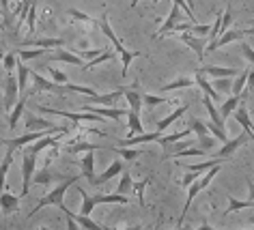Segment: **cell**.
<instances>
[{
    "instance_id": "cell-41",
    "label": "cell",
    "mask_w": 254,
    "mask_h": 230,
    "mask_svg": "<svg viewBox=\"0 0 254 230\" xmlns=\"http://www.w3.org/2000/svg\"><path fill=\"white\" fill-rule=\"evenodd\" d=\"M166 97H160V95H142V106H147V108H153V106H162V104H166Z\"/></svg>"
},
{
    "instance_id": "cell-42",
    "label": "cell",
    "mask_w": 254,
    "mask_h": 230,
    "mask_svg": "<svg viewBox=\"0 0 254 230\" xmlns=\"http://www.w3.org/2000/svg\"><path fill=\"white\" fill-rule=\"evenodd\" d=\"M173 4H177V7H179V9L183 11V13H188V17H190V22H192V24H198V22H196V13H194V9L190 7L188 0H173Z\"/></svg>"
},
{
    "instance_id": "cell-58",
    "label": "cell",
    "mask_w": 254,
    "mask_h": 230,
    "mask_svg": "<svg viewBox=\"0 0 254 230\" xmlns=\"http://www.w3.org/2000/svg\"><path fill=\"white\" fill-rule=\"evenodd\" d=\"M250 35H254V26H250V28H248V37H250Z\"/></svg>"
},
{
    "instance_id": "cell-40",
    "label": "cell",
    "mask_w": 254,
    "mask_h": 230,
    "mask_svg": "<svg viewBox=\"0 0 254 230\" xmlns=\"http://www.w3.org/2000/svg\"><path fill=\"white\" fill-rule=\"evenodd\" d=\"M248 75H250V69H246V71H241V75L237 80L233 82V95H241L246 91V84H248Z\"/></svg>"
},
{
    "instance_id": "cell-54",
    "label": "cell",
    "mask_w": 254,
    "mask_h": 230,
    "mask_svg": "<svg viewBox=\"0 0 254 230\" xmlns=\"http://www.w3.org/2000/svg\"><path fill=\"white\" fill-rule=\"evenodd\" d=\"M192 230H218V228H213V226H209V224H205V226H198V228H192Z\"/></svg>"
},
{
    "instance_id": "cell-52",
    "label": "cell",
    "mask_w": 254,
    "mask_h": 230,
    "mask_svg": "<svg viewBox=\"0 0 254 230\" xmlns=\"http://www.w3.org/2000/svg\"><path fill=\"white\" fill-rule=\"evenodd\" d=\"M252 88H254V69H250V75H248V84H246V91H250V93H252Z\"/></svg>"
},
{
    "instance_id": "cell-33",
    "label": "cell",
    "mask_w": 254,
    "mask_h": 230,
    "mask_svg": "<svg viewBox=\"0 0 254 230\" xmlns=\"http://www.w3.org/2000/svg\"><path fill=\"white\" fill-rule=\"evenodd\" d=\"M15 54H17V58H20V60L24 62V60H35V58H39V56L46 54V50H43V48H35V50L15 48Z\"/></svg>"
},
{
    "instance_id": "cell-56",
    "label": "cell",
    "mask_w": 254,
    "mask_h": 230,
    "mask_svg": "<svg viewBox=\"0 0 254 230\" xmlns=\"http://www.w3.org/2000/svg\"><path fill=\"white\" fill-rule=\"evenodd\" d=\"M2 58H4V50L0 48V65H2Z\"/></svg>"
},
{
    "instance_id": "cell-31",
    "label": "cell",
    "mask_w": 254,
    "mask_h": 230,
    "mask_svg": "<svg viewBox=\"0 0 254 230\" xmlns=\"http://www.w3.org/2000/svg\"><path fill=\"white\" fill-rule=\"evenodd\" d=\"M15 69H17V86H20V93H28L26 88H28V78H30V69H28L26 65H24L22 60H17Z\"/></svg>"
},
{
    "instance_id": "cell-23",
    "label": "cell",
    "mask_w": 254,
    "mask_h": 230,
    "mask_svg": "<svg viewBox=\"0 0 254 230\" xmlns=\"http://www.w3.org/2000/svg\"><path fill=\"white\" fill-rule=\"evenodd\" d=\"M50 58L56 60V62H67V65H75V67H84V65H86V62L82 60L80 56L67 52V50H63V48H56V52L50 56Z\"/></svg>"
},
{
    "instance_id": "cell-16",
    "label": "cell",
    "mask_w": 254,
    "mask_h": 230,
    "mask_svg": "<svg viewBox=\"0 0 254 230\" xmlns=\"http://www.w3.org/2000/svg\"><path fill=\"white\" fill-rule=\"evenodd\" d=\"M30 78L35 80V88L37 91H48V93H67V88L63 84H56V82L46 80L43 75H39L37 71H30Z\"/></svg>"
},
{
    "instance_id": "cell-22",
    "label": "cell",
    "mask_w": 254,
    "mask_h": 230,
    "mask_svg": "<svg viewBox=\"0 0 254 230\" xmlns=\"http://www.w3.org/2000/svg\"><path fill=\"white\" fill-rule=\"evenodd\" d=\"M188 108H190V104H186V106H179V108H177V110H175V112H170V114H168V116H166V118H162V120H160V123H157V127H155V131H157V133H164V131H166V129H168V127H170V125H173V123H177V120H179V118L183 116V114H186V112H188Z\"/></svg>"
},
{
    "instance_id": "cell-43",
    "label": "cell",
    "mask_w": 254,
    "mask_h": 230,
    "mask_svg": "<svg viewBox=\"0 0 254 230\" xmlns=\"http://www.w3.org/2000/svg\"><path fill=\"white\" fill-rule=\"evenodd\" d=\"M15 65H17V54H15V52L4 54V58H2V67L7 69V73H13Z\"/></svg>"
},
{
    "instance_id": "cell-47",
    "label": "cell",
    "mask_w": 254,
    "mask_h": 230,
    "mask_svg": "<svg viewBox=\"0 0 254 230\" xmlns=\"http://www.w3.org/2000/svg\"><path fill=\"white\" fill-rule=\"evenodd\" d=\"M69 15L73 17V20H80V22H88V24H97V20L91 15H86V13H82V11L78 9H69Z\"/></svg>"
},
{
    "instance_id": "cell-4",
    "label": "cell",
    "mask_w": 254,
    "mask_h": 230,
    "mask_svg": "<svg viewBox=\"0 0 254 230\" xmlns=\"http://www.w3.org/2000/svg\"><path fill=\"white\" fill-rule=\"evenodd\" d=\"M222 170V164L220 166H215V168H211V170H207L205 172V176H198V178H196V181L192 183V185H190V189H188V198H186V204H183V211H181V215H179V220H177V222H183V220H186V213H188V209L190 207H192V202H194V198L196 196H198L200 194V191L202 189H205L207 187V185L209 183H211L213 181V178H215V174H218V172Z\"/></svg>"
},
{
    "instance_id": "cell-50",
    "label": "cell",
    "mask_w": 254,
    "mask_h": 230,
    "mask_svg": "<svg viewBox=\"0 0 254 230\" xmlns=\"http://www.w3.org/2000/svg\"><path fill=\"white\" fill-rule=\"evenodd\" d=\"M190 129H192V131H196V133H198V138L202 140V138H207V127H205V123H200V120H192V127H190Z\"/></svg>"
},
{
    "instance_id": "cell-35",
    "label": "cell",
    "mask_w": 254,
    "mask_h": 230,
    "mask_svg": "<svg viewBox=\"0 0 254 230\" xmlns=\"http://www.w3.org/2000/svg\"><path fill=\"white\" fill-rule=\"evenodd\" d=\"M33 181L37 183V185H50V183H61V181H65L63 176H59V174H52L50 170H41L39 174H37Z\"/></svg>"
},
{
    "instance_id": "cell-19",
    "label": "cell",
    "mask_w": 254,
    "mask_h": 230,
    "mask_svg": "<svg viewBox=\"0 0 254 230\" xmlns=\"http://www.w3.org/2000/svg\"><path fill=\"white\" fill-rule=\"evenodd\" d=\"M65 41L63 39H56V37H46V39H28V41H22L17 48H63Z\"/></svg>"
},
{
    "instance_id": "cell-9",
    "label": "cell",
    "mask_w": 254,
    "mask_h": 230,
    "mask_svg": "<svg viewBox=\"0 0 254 230\" xmlns=\"http://www.w3.org/2000/svg\"><path fill=\"white\" fill-rule=\"evenodd\" d=\"M82 112H91L101 118H112V120L127 116V110H121V108H106V106H91V104H82Z\"/></svg>"
},
{
    "instance_id": "cell-49",
    "label": "cell",
    "mask_w": 254,
    "mask_h": 230,
    "mask_svg": "<svg viewBox=\"0 0 254 230\" xmlns=\"http://www.w3.org/2000/svg\"><path fill=\"white\" fill-rule=\"evenodd\" d=\"M239 48H241V54H244L246 58H248V60H250L252 65H254V48H252L248 41H239Z\"/></svg>"
},
{
    "instance_id": "cell-12",
    "label": "cell",
    "mask_w": 254,
    "mask_h": 230,
    "mask_svg": "<svg viewBox=\"0 0 254 230\" xmlns=\"http://www.w3.org/2000/svg\"><path fill=\"white\" fill-rule=\"evenodd\" d=\"M179 39L186 43V46L192 50L196 56H198V60H205V41H207V37L202 39V37H192L190 33H181Z\"/></svg>"
},
{
    "instance_id": "cell-59",
    "label": "cell",
    "mask_w": 254,
    "mask_h": 230,
    "mask_svg": "<svg viewBox=\"0 0 254 230\" xmlns=\"http://www.w3.org/2000/svg\"><path fill=\"white\" fill-rule=\"evenodd\" d=\"M177 230H192V228H190V226H188V228H186V226H179V228H177Z\"/></svg>"
},
{
    "instance_id": "cell-7",
    "label": "cell",
    "mask_w": 254,
    "mask_h": 230,
    "mask_svg": "<svg viewBox=\"0 0 254 230\" xmlns=\"http://www.w3.org/2000/svg\"><path fill=\"white\" fill-rule=\"evenodd\" d=\"M17 99H20V86H17V80L13 73L7 75V82H4V99H2V106L4 110H13V106L17 104Z\"/></svg>"
},
{
    "instance_id": "cell-8",
    "label": "cell",
    "mask_w": 254,
    "mask_h": 230,
    "mask_svg": "<svg viewBox=\"0 0 254 230\" xmlns=\"http://www.w3.org/2000/svg\"><path fill=\"white\" fill-rule=\"evenodd\" d=\"M35 162L37 157L28 155V153H24L22 155V198L28 196L30 191V185H33V172H35Z\"/></svg>"
},
{
    "instance_id": "cell-44",
    "label": "cell",
    "mask_w": 254,
    "mask_h": 230,
    "mask_svg": "<svg viewBox=\"0 0 254 230\" xmlns=\"http://www.w3.org/2000/svg\"><path fill=\"white\" fill-rule=\"evenodd\" d=\"M50 67V65H48ZM50 75H52V80L56 82V84H69V78H67V73H63L61 69H56V67H50Z\"/></svg>"
},
{
    "instance_id": "cell-39",
    "label": "cell",
    "mask_w": 254,
    "mask_h": 230,
    "mask_svg": "<svg viewBox=\"0 0 254 230\" xmlns=\"http://www.w3.org/2000/svg\"><path fill=\"white\" fill-rule=\"evenodd\" d=\"M151 181H153V174H149L147 178H142L140 183H134V194L138 196V204H140V207H144V187H147Z\"/></svg>"
},
{
    "instance_id": "cell-53",
    "label": "cell",
    "mask_w": 254,
    "mask_h": 230,
    "mask_svg": "<svg viewBox=\"0 0 254 230\" xmlns=\"http://www.w3.org/2000/svg\"><path fill=\"white\" fill-rule=\"evenodd\" d=\"M246 183H248V191H250V200H254V181L252 178H246Z\"/></svg>"
},
{
    "instance_id": "cell-30",
    "label": "cell",
    "mask_w": 254,
    "mask_h": 230,
    "mask_svg": "<svg viewBox=\"0 0 254 230\" xmlns=\"http://www.w3.org/2000/svg\"><path fill=\"white\" fill-rule=\"evenodd\" d=\"M104 149H110V151H114V153H119V157H123L125 162H131V159H136V157H140L144 151H140V149H131V146H104Z\"/></svg>"
},
{
    "instance_id": "cell-2",
    "label": "cell",
    "mask_w": 254,
    "mask_h": 230,
    "mask_svg": "<svg viewBox=\"0 0 254 230\" xmlns=\"http://www.w3.org/2000/svg\"><path fill=\"white\" fill-rule=\"evenodd\" d=\"M75 191L80 194L82 198V207H80V215H91L93 209L97 207V204H129L131 198L129 196H121L117 191H112V194H97V196H91L88 191H84L82 185H75Z\"/></svg>"
},
{
    "instance_id": "cell-61",
    "label": "cell",
    "mask_w": 254,
    "mask_h": 230,
    "mask_svg": "<svg viewBox=\"0 0 254 230\" xmlns=\"http://www.w3.org/2000/svg\"><path fill=\"white\" fill-rule=\"evenodd\" d=\"M222 2H224V4H226V2H228V0H222Z\"/></svg>"
},
{
    "instance_id": "cell-18",
    "label": "cell",
    "mask_w": 254,
    "mask_h": 230,
    "mask_svg": "<svg viewBox=\"0 0 254 230\" xmlns=\"http://www.w3.org/2000/svg\"><path fill=\"white\" fill-rule=\"evenodd\" d=\"M246 140H248V133H239V138L228 140V142L222 144V149H220L218 153H215V157H220V159H228L235 151L239 149V146H244V144H246Z\"/></svg>"
},
{
    "instance_id": "cell-14",
    "label": "cell",
    "mask_w": 254,
    "mask_h": 230,
    "mask_svg": "<svg viewBox=\"0 0 254 230\" xmlns=\"http://www.w3.org/2000/svg\"><path fill=\"white\" fill-rule=\"evenodd\" d=\"M123 170H125V164L121 162V159H114V162H112V164L106 168V172H101L99 176H95L93 185H104V183L110 181V178L119 176V174H123Z\"/></svg>"
},
{
    "instance_id": "cell-25",
    "label": "cell",
    "mask_w": 254,
    "mask_h": 230,
    "mask_svg": "<svg viewBox=\"0 0 254 230\" xmlns=\"http://www.w3.org/2000/svg\"><path fill=\"white\" fill-rule=\"evenodd\" d=\"M248 95H250V91H246L244 97H248ZM244 97H241V95H233V97L224 99V104H222V108H220V116L226 120V118L231 116V114H233V112L239 108V104H241V101H244Z\"/></svg>"
},
{
    "instance_id": "cell-17",
    "label": "cell",
    "mask_w": 254,
    "mask_h": 230,
    "mask_svg": "<svg viewBox=\"0 0 254 230\" xmlns=\"http://www.w3.org/2000/svg\"><path fill=\"white\" fill-rule=\"evenodd\" d=\"M198 73L202 75H213V78H235L237 75V69H233V67H213V65H202L200 69H196Z\"/></svg>"
},
{
    "instance_id": "cell-55",
    "label": "cell",
    "mask_w": 254,
    "mask_h": 230,
    "mask_svg": "<svg viewBox=\"0 0 254 230\" xmlns=\"http://www.w3.org/2000/svg\"><path fill=\"white\" fill-rule=\"evenodd\" d=\"M138 2H140V0H131V2H129V9H134V7H136V4H138Z\"/></svg>"
},
{
    "instance_id": "cell-34",
    "label": "cell",
    "mask_w": 254,
    "mask_h": 230,
    "mask_svg": "<svg viewBox=\"0 0 254 230\" xmlns=\"http://www.w3.org/2000/svg\"><path fill=\"white\" fill-rule=\"evenodd\" d=\"M134 189V183H131V174H129V170H123V174H121V181H119V187H117V194L121 196H127L129 191Z\"/></svg>"
},
{
    "instance_id": "cell-62",
    "label": "cell",
    "mask_w": 254,
    "mask_h": 230,
    "mask_svg": "<svg viewBox=\"0 0 254 230\" xmlns=\"http://www.w3.org/2000/svg\"><path fill=\"white\" fill-rule=\"evenodd\" d=\"M0 13H2V11H0Z\"/></svg>"
},
{
    "instance_id": "cell-6",
    "label": "cell",
    "mask_w": 254,
    "mask_h": 230,
    "mask_svg": "<svg viewBox=\"0 0 254 230\" xmlns=\"http://www.w3.org/2000/svg\"><path fill=\"white\" fill-rule=\"evenodd\" d=\"M248 37V28H239V30H226L224 35H220L215 41L209 43V48L205 50V54H211L215 52V50H220V48H224L228 46V43H235V41H244Z\"/></svg>"
},
{
    "instance_id": "cell-45",
    "label": "cell",
    "mask_w": 254,
    "mask_h": 230,
    "mask_svg": "<svg viewBox=\"0 0 254 230\" xmlns=\"http://www.w3.org/2000/svg\"><path fill=\"white\" fill-rule=\"evenodd\" d=\"M110 58H114V54H112V52H104V54H99L97 58H93L91 62H86V65L82 67V69H84V71H91V69H93L95 65H99L101 60H110Z\"/></svg>"
},
{
    "instance_id": "cell-29",
    "label": "cell",
    "mask_w": 254,
    "mask_h": 230,
    "mask_svg": "<svg viewBox=\"0 0 254 230\" xmlns=\"http://www.w3.org/2000/svg\"><path fill=\"white\" fill-rule=\"evenodd\" d=\"M13 151L15 149H9L4 153V159H2V164H0V194H2L4 187H7V174H9L11 164H13Z\"/></svg>"
},
{
    "instance_id": "cell-51",
    "label": "cell",
    "mask_w": 254,
    "mask_h": 230,
    "mask_svg": "<svg viewBox=\"0 0 254 230\" xmlns=\"http://www.w3.org/2000/svg\"><path fill=\"white\" fill-rule=\"evenodd\" d=\"M0 11H2V17L4 22H9V0H0Z\"/></svg>"
},
{
    "instance_id": "cell-5",
    "label": "cell",
    "mask_w": 254,
    "mask_h": 230,
    "mask_svg": "<svg viewBox=\"0 0 254 230\" xmlns=\"http://www.w3.org/2000/svg\"><path fill=\"white\" fill-rule=\"evenodd\" d=\"M35 110L41 112V114L63 116V118H67V120H73V123H88V120H101V123H104V120H106V118L97 116V114H91V112H80V114H75V112H65V110H54V108H48V106H35Z\"/></svg>"
},
{
    "instance_id": "cell-3",
    "label": "cell",
    "mask_w": 254,
    "mask_h": 230,
    "mask_svg": "<svg viewBox=\"0 0 254 230\" xmlns=\"http://www.w3.org/2000/svg\"><path fill=\"white\" fill-rule=\"evenodd\" d=\"M78 181H80V176H69V178H65V181H61V183L56 185V187H54L52 191H48V194L43 196L39 202H37V207L30 209L28 217H33L35 213H39V211H41L43 207H59V209H61L63 204H65V202H63V198H65V191H67L69 187H71V185L78 183Z\"/></svg>"
},
{
    "instance_id": "cell-38",
    "label": "cell",
    "mask_w": 254,
    "mask_h": 230,
    "mask_svg": "<svg viewBox=\"0 0 254 230\" xmlns=\"http://www.w3.org/2000/svg\"><path fill=\"white\" fill-rule=\"evenodd\" d=\"M205 127H207V131L211 133L215 140H218V142L224 144V142H228V140H231V138L226 136V129H222V127H218L215 123H211V120H209V123H205Z\"/></svg>"
},
{
    "instance_id": "cell-24",
    "label": "cell",
    "mask_w": 254,
    "mask_h": 230,
    "mask_svg": "<svg viewBox=\"0 0 254 230\" xmlns=\"http://www.w3.org/2000/svg\"><path fill=\"white\" fill-rule=\"evenodd\" d=\"M17 207H20V196H13V194H9V191L0 194V211H2L4 215L15 213Z\"/></svg>"
},
{
    "instance_id": "cell-37",
    "label": "cell",
    "mask_w": 254,
    "mask_h": 230,
    "mask_svg": "<svg viewBox=\"0 0 254 230\" xmlns=\"http://www.w3.org/2000/svg\"><path fill=\"white\" fill-rule=\"evenodd\" d=\"M194 84H196V82L190 80V78H179V80L170 82V84H164L162 91H164V93H168V91H179V88H190V86H194Z\"/></svg>"
},
{
    "instance_id": "cell-10",
    "label": "cell",
    "mask_w": 254,
    "mask_h": 230,
    "mask_svg": "<svg viewBox=\"0 0 254 230\" xmlns=\"http://www.w3.org/2000/svg\"><path fill=\"white\" fill-rule=\"evenodd\" d=\"M181 17H183V13H181V9L177 7V4H173V9H170V13H168V17H166V22L162 24V28L157 30V33L153 35V39H162L164 35H168V33H173L175 30V26L181 22Z\"/></svg>"
},
{
    "instance_id": "cell-20",
    "label": "cell",
    "mask_w": 254,
    "mask_h": 230,
    "mask_svg": "<svg viewBox=\"0 0 254 230\" xmlns=\"http://www.w3.org/2000/svg\"><path fill=\"white\" fill-rule=\"evenodd\" d=\"M194 82H196V86H198L200 91L205 93L209 99H213V101H220V104H222V93H218V91H215V86H211V82H207V80H205V75H202V73H198V71H196V75H194Z\"/></svg>"
},
{
    "instance_id": "cell-11",
    "label": "cell",
    "mask_w": 254,
    "mask_h": 230,
    "mask_svg": "<svg viewBox=\"0 0 254 230\" xmlns=\"http://www.w3.org/2000/svg\"><path fill=\"white\" fill-rule=\"evenodd\" d=\"M235 114V120L241 125V129H244V133H248V138L254 142V123H252V118H250V114H248V108H246V104L241 101L239 104V108L233 112Z\"/></svg>"
},
{
    "instance_id": "cell-28",
    "label": "cell",
    "mask_w": 254,
    "mask_h": 230,
    "mask_svg": "<svg viewBox=\"0 0 254 230\" xmlns=\"http://www.w3.org/2000/svg\"><path fill=\"white\" fill-rule=\"evenodd\" d=\"M202 106H205V110H207V114H209V118H211V123H215L218 127H222V129H226V120L220 116V110L215 108V104H213V99H209L207 95H205V99H202Z\"/></svg>"
},
{
    "instance_id": "cell-21",
    "label": "cell",
    "mask_w": 254,
    "mask_h": 230,
    "mask_svg": "<svg viewBox=\"0 0 254 230\" xmlns=\"http://www.w3.org/2000/svg\"><path fill=\"white\" fill-rule=\"evenodd\" d=\"M226 159H220V157H211V159H205L202 164H192V166H183L190 174H196V176H200L202 172H207V170H211L215 168V166H220V164H224Z\"/></svg>"
},
{
    "instance_id": "cell-26",
    "label": "cell",
    "mask_w": 254,
    "mask_h": 230,
    "mask_svg": "<svg viewBox=\"0 0 254 230\" xmlns=\"http://www.w3.org/2000/svg\"><path fill=\"white\" fill-rule=\"evenodd\" d=\"M54 127L56 125L48 123L46 118L37 116V114H33V112H30L28 118H26V131H46V129H54Z\"/></svg>"
},
{
    "instance_id": "cell-1",
    "label": "cell",
    "mask_w": 254,
    "mask_h": 230,
    "mask_svg": "<svg viewBox=\"0 0 254 230\" xmlns=\"http://www.w3.org/2000/svg\"><path fill=\"white\" fill-rule=\"evenodd\" d=\"M95 26H99L101 28V33H104L108 39H110V43L114 46V50H117V54L121 56V65H123V78L127 75V71H129V65L134 62L138 56H142V52H131V50H127L125 46H123V41L119 39L117 35H114V30H112V26H110V22H108V15L106 13H101V17L97 20V24Z\"/></svg>"
},
{
    "instance_id": "cell-32",
    "label": "cell",
    "mask_w": 254,
    "mask_h": 230,
    "mask_svg": "<svg viewBox=\"0 0 254 230\" xmlns=\"http://www.w3.org/2000/svg\"><path fill=\"white\" fill-rule=\"evenodd\" d=\"M190 133H192V129H181V131H177V133H170V136H160V140H157V142H160L164 149H170V144H175V142H179V140H183V138H188Z\"/></svg>"
},
{
    "instance_id": "cell-13",
    "label": "cell",
    "mask_w": 254,
    "mask_h": 230,
    "mask_svg": "<svg viewBox=\"0 0 254 230\" xmlns=\"http://www.w3.org/2000/svg\"><path fill=\"white\" fill-rule=\"evenodd\" d=\"M63 136H67V133H54V136H46V138H41V140H37V142H33L30 146H26V149H24V153H28V155L37 157L43 149H48V146H54Z\"/></svg>"
},
{
    "instance_id": "cell-60",
    "label": "cell",
    "mask_w": 254,
    "mask_h": 230,
    "mask_svg": "<svg viewBox=\"0 0 254 230\" xmlns=\"http://www.w3.org/2000/svg\"><path fill=\"white\" fill-rule=\"evenodd\" d=\"M248 222H252V224H254V217H248Z\"/></svg>"
},
{
    "instance_id": "cell-27",
    "label": "cell",
    "mask_w": 254,
    "mask_h": 230,
    "mask_svg": "<svg viewBox=\"0 0 254 230\" xmlns=\"http://www.w3.org/2000/svg\"><path fill=\"white\" fill-rule=\"evenodd\" d=\"M80 168H82V174H84V178L93 185V181H95V153L93 151H88L84 155V159L80 162Z\"/></svg>"
},
{
    "instance_id": "cell-36",
    "label": "cell",
    "mask_w": 254,
    "mask_h": 230,
    "mask_svg": "<svg viewBox=\"0 0 254 230\" xmlns=\"http://www.w3.org/2000/svg\"><path fill=\"white\" fill-rule=\"evenodd\" d=\"M250 207H254V200H250L248 198L246 202H239L237 198H228V207H226V211H224V215H231V213H235V211H241V209H250Z\"/></svg>"
},
{
    "instance_id": "cell-15",
    "label": "cell",
    "mask_w": 254,
    "mask_h": 230,
    "mask_svg": "<svg viewBox=\"0 0 254 230\" xmlns=\"http://www.w3.org/2000/svg\"><path fill=\"white\" fill-rule=\"evenodd\" d=\"M33 95H37V88L33 86V91H28V93H24L20 99H17V104L13 106V110L9 112V127L11 129H15V125H17V120H20L22 116V112H24V108H26V99L28 97H33Z\"/></svg>"
},
{
    "instance_id": "cell-46",
    "label": "cell",
    "mask_w": 254,
    "mask_h": 230,
    "mask_svg": "<svg viewBox=\"0 0 254 230\" xmlns=\"http://www.w3.org/2000/svg\"><path fill=\"white\" fill-rule=\"evenodd\" d=\"M65 88L69 93H82V95H88V97H93V95H97L93 91V88H88V86H78V84H65Z\"/></svg>"
},
{
    "instance_id": "cell-48",
    "label": "cell",
    "mask_w": 254,
    "mask_h": 230,
    "mask_svg": "<svg viewBox=\"0 0 254 230\" xmlns=\"http://www.w3.org/2000/svg\"><path fill=\"white\" fill-rule=\"evenodd\" d=\"M61 211L67 215V230H82V226H80V224H78V222H75L73 217H71V211H69V209L65 207V204H63V207H61Z\"/></svg>"
},
{
    "instance_id": "cell-57",
    "label": "cell",
    "mask_w": 254,
    "mask_h": 230,
    "mask_svg": "<svg viewBox=\"0 0 254 230\" xmlns=\"http://www.w3.org/2000/svg\"><path fill=\"white\" fill-rule=\"evenodd\" d=\"M2 26H4V17H2V13H0V30H2Z\"/></svg>"
}]
</instances>
